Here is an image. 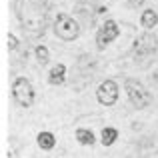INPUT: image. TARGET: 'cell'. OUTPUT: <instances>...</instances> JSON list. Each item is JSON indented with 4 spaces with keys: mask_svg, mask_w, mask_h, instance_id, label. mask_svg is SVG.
I'll list each match as a JSON object with an SVG mask.
<instances>
[{
    "mask_svg": "<svg viewBox=\"0 0 158 158\" xmlns=\"http://www.w3.org/2000/svg\"><path fill=\"white\" fill-rule=\"evenodd\" d=\"M16 16L22 24L24 34L38 38L46 30V8L40 0H24V4H16Z\"/></svg>",
    "mask_w": 158,
    "mask_h": 158,
    "instance_id": "obj_1",
    "label": "cell"
},
{
    "mask_svg": "<svg viewBox=\"0 0 158 158\" xmlns=\"http://www.w3.org/2000/svg\"><path fill=\"white\" fill-rule=\"evenodd\" d=\"M54 34H56L58 38L70 42V40L78 38V34H80V26H78V22L72 18V16L64 14V12H58L56 18H54Z\"/></svg>",
    "mask_w": 158,
    "mask_h": 158,
    "instance_id": "obj_2",
    "label": "cell"
},
{
    "mask_svg": "<svg viewBox=\"0 0 158 158\" xmlns=\"http://www.w3.org/2000/svg\"><path fill=\"white\" fill-rule=\"evenodd\" d=\"M124 88H126V94H128V98H130V102L136 108H146L152 102L150 92L144 88L142 82L134 80V78H126V80H124Z\"/></svg>",
    "mask_w": 158,
    "mask_h": 158,
    "instance_id": "obj_3",
    "label": "cell"
},
{
    "mask_svg": "<svg viewBox=\"0 0 158 158\" xmlns=\"http://www.w3.org/2000/svg\"><path fill=\"white\" fill-rule=\"evenodd\" d=\"M12 96H14L16 104L22 108H30L34 104V88H32L28 78H16L12 82Z\"/></svg>",
    "mask_w": 158,
    "mask_h": 158,
    "instance_id": "obj_4",
    "label": "cell"
},
{
    "mask_svg": "<svg viewBox=\"0 0 158 158\" xmlns=\"http://www.w3.org/2000/svg\"><path fill=\"white\" fill-rule=\"evenodd\" d=\"M118 34H120V28H118V24H116V20H106V22L102 24V28L98 30V34H96L98 48H100V50H104L112 40L118 38Z\"/></svg>",
    "mask_w": 158,
    "mask_h": 158,
    "instance_id": "obj_5",
    "label": "cell"
},
{
    "mask_svg": "<svg viewBox=\"0 0 158 158\" xmlns=\"http://www.w3.org/2000/svg\"><path fill=\"white\" fill-rule=\"evenodd\" d=\"M96 98L100 104L104 106H112L116 100H118V86H116L114 80H104L96 90Z\"/></svg>",
    "mask_w": 158,
    "mask_h": 158,
    "instance_id": "obj_6",
    "label": "cell"
},
{
    "mask_svg": "<svg viewBox=\"0 0 158 158\" xmlns=\"http://www.w3.org/2000/svg\"><path fill=\"white\" fill-rule=\"evenodd\" d=\"M152 52H156V38L152 34H140L138 38L134 40V54L136 58H144L150 56Z\"/></svg>",
    "mask_w": 158,
    "mask_h": 158,
    "instance_id": "obj_7",
    "label": "cell"
},
{
    "mask_svg": "<svg viewBox=\"0 0 158 158\" xmlns=\"http://www.w3.org/2000/svg\"><path fill=\"white\" fill-rule=\"evenodd\" d=\"M64 74H66V66L64 64H56L50 70V74H48V82H50L52 86L62 84V82H64Z\"/></svg>",
    "mask_w": 158,
    "mask_h": 158,
    "instance_id": "obj_8",
    "label": "cell"
},
{
    "mask_svg": "<svg viewBox=\"0 0 158 158\" xmlns=\"http://www.w3.org/2000/svg\"><path fill=\"white\" fill-rule=\"evenodd\" d=\"M36 140H38V146L42 148V150H52L54 144H56V138H54L52 132H40V134L36 136Z\"/></svg>",
    "mask_w": 158,
    "mask_h": 158,
    "instance_id": "obj_9",
    "label": "cell"
},
{
    "mask_svg": "<svg viewBox=\"0 0 158 158\" xmlns=\"http://www.w3.org/2000/svg\"><path fill=\"white\" fill-rule=\"evenodd\" d=\"M140 22H142V26L146 28V30H152L158 24V14L154 10H144L142 16H140Z\"/></svg>",
    "mask_w": 158,
    "mask_h": 158,
    "instance_id": "obj_10",
    "label": "cell"
},
{
    "mask_svg": "<svg viewBox=\"0 0 158 158\" xmlns=\"http://www.w3.org/2000/svg\"><path fill=\"white\" fill-rule=\"evenodd\" d=\"M76 140L80 144H84V146H92L94 144V134L90 130H86V128H78L76 130Z\"/></svg>",
    "mask_w": 158,
    "mask_h": 158,
    "instance_id": "obj_11",
    "label": "cell"
},
{
    "mask_svg": "<svg viewBox=\"0 0 158 158\" xmlns=\"http://www.w3.org/2000/svg\"><path fill=\"white\" fill-rule=\"evenodd\" d=\"M116 138H118V130L116 128H104L102 130V144L104 146H112Z\"/></svg>",
    "mask_w": 158,
    "mask_h": 158,
    "instance_id": "obj_12",
    "label": "cell"
},
{
    "mask_svg": "<svg viewBox=\"0 0 158 158\" xmlns=\"http://www.w3.org/2000/svg\"><path fill=\"white\" fill-rule=\"evenodd\" d=\"M34 54H36V60H38L40 64H46L48 58H50V52H48V48L44 46V44H38L36 50H34Z\"/></svg>",
    "mask_w": 158,
    "mask_h": 158,
    "instance_id": "obj_13",
    "label": "cell"
},
{
    "mask_svg": "<svg viewBox=\"0 0 158 158\" xmlns=\"http://www.w3.org/2000/svg\"><path fill=\"white\" fill-rule=\"evenodd\" d=\"M8 48H10V50H16V48H18V38H16L14 34H8Z\"/></svg>",
    "mask_w": 158,
    "mask_h": 158,
    "instance_id": "obj_14",
    "label": "cell"
},
{
    "mask_svg": "<svg viewBox=\"0 0 158 158\" xmlns=\"http://www.w3.org/2000/svg\"><path fill=\"white\" fill-rule=\"evenodd\" d=\"M128 4L134 6V8H138V6H142V4H144V0H128Z\"/></svg>",
    "mask_w": 158,
    "mask_h": 158,
    "instance_id": "obj_15",
    "label": "cell"
},
{
    "mask_svg": "<svg viewBox=\"0 0 158 158\" xmlns=\"http://www.w3.org/2000/svg\"><path fill=\"white\" fill-rule=\"evenodd\" d=\"M12 2H14V6H16V4H18V0H12Z\"/></svg>",
    "mask_w": 158,
    "mask_h": 158,
    "instance_id": "obj_16",
    "label": "cell"
}]
</instances>
